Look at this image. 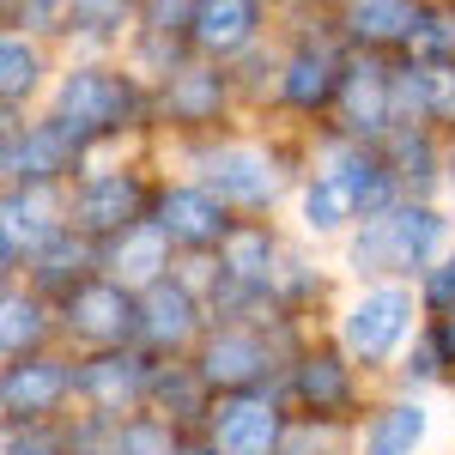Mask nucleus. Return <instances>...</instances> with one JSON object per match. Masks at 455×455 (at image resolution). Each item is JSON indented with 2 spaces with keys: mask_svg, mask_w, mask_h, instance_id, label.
Here are the masks:
<instances>
[{
  "mask_svg": "<svg viewBox=\"0 0 455 455\" xmlns=\"http://www.w3.org/2000/svg\"><path fill=\"white\" fill-rule=\"evenodd\" d=\"M443 237H450V225L431 207H395L383 219H364V231L352 237V267L358 274H419L443 249Z\"/></svg>",
  "mask_w": 455,
  "mask_h": 455,
  "instance_id": "1",
  "label": "nucleus"
},
{
  "mask_svg": "<svg viewBox=\"0 0 455 455\" xmlns=\"http://www.w3.org/2000/svg\"><path fill=\"white\" fill-rule=\"evenodd\" d=\"M55 116L98 140V134H116V128H134L140 92H134V79H122L109 68H73L55 92Z\"/></svg>",
  "mask_w": 455,
  "mask_h": 455,
  "instance_id": "2",
  "label": "nucleus"
},
{
  "mask_svg": "<svg viewBox=\"0 0 455 455\" xmlns=\"http://www.w3.org/2000/svg\"><path fill=\"white\" fill-rule=\"evenodd\" d=\"M407 328H413V298H407L401 285H377V291H364V298L347 310L340 340H347L352 358L383 364L388 352L401 347V334H407Z\"/></svg>",
  "mask_w": 455,
  "mask_h": 455,
  "instance_id": "3",
  "label": "nucleus"
},
{
  "mask_svg": "<svg viewBox=\"0 0 455 455\" xmlns=\"http://www.w3.org/2000/svg\"><path fill=\"white\" fill-rule=\"evenodd\" d=\"M85 146H92V134H79L73 122L49 116V122L25 128V140H19V134H6V171H12V182H25V188H43L49 176L73 171Z\"/></svg>",
  "mask_w": 455,
  "mask_h": 455,
  "instance_id": "4",
  "label": "nucleus"
},
{
  "mask_svg": "<svg viewBox=\"0 0 455 455\" xmlns=\"http://www.w3.org/2000/svg\"><path fill=\"white\" fill-rule=\"evenodd\" d=\"M212 450L219 455H280L285 450V419L267 395H231L212 407Z\"/></svg>",
  "mask_w": 455,
  "mask_h": 455,
  "instance_id": "5",
  "label": "nucleus"
},
{
  "mask_svg": "<svg viewBox=\"0 0 455 455\" xmlns=\"http://www.w3.org/2000/svg\"><path fill=\"white\" fill-rule=\"evenodd\" d=\"M61 315H68L73 334L92 340V347H122V340L140 328V304L128 298V285H116V280L73 285V298L61 304Z\"/></svg>",
  "mask_w": 455,
  "mask_h": 455,
  "instance_id": "6",
  "label": "nucleus"
},
{
  "mask_svg": "<svg viewBox=\"0 0 455 455\" xmlns=\"http://www.w3.org/2000/svg\"><path fill=\"white\" fill-rule=\"evenodd\" d=\"M146 207V188L134 182V176H92V182H79V195H73V225L85 231V237H128L134 225H146L140 219Z\"/></svg>",
  "mask_w": 455,
  "mask_h": 455,
  "instance_id": "7",
  "label": "nucleus"
},
{
  "mask_svg": "<svg viewBox=\"0 0 455 455\" xmlns=\"http://www.w3.org/2000/svg\"><path fill=\"white\" fill-rule=\"evenodd\" d=\"M201 176L219 201H243V207H267L280 195V171L261 146H219L201 158Z\"/></svg>",
  "mask_w": 455,
  "mask_h": 455,
  "instance_id": "8",
  "label": "nucleus"
},
{
  "mask_svg": "<svg viewBox=\"0 0 455 455\" xmlns=\"http://www.w3.org/2000/svg\"><path fill=\"white\" fill-rule=\"evenodd\" d=\"M152 364H146L140 352H98V358H85L79 371H73V388L98 407V413H122V407H134L140 395H152Z\"/></svg>",
  "mask_w": 455,
  "mask_h": 455,
  "instance_id": "9",
  "label": "nucleus"
},
{
  "mask_svg": "<svg viewBox=\"0 0 455 455\" xmlns=\"http://www.w3.org/2000/svg\"><path fill=\"white\" fill-rule=\"evenodd\" d=\"M158 225H164V237L171 243H188V249H225L231 243V219H225V201L212 195L207 182H195V188H171L164 201H158Z\"/></svg>",
  "mask_w": 455,
  "mask_h": 455,
  "instance_id": "10",
  "label": "nucleus"
},
{
  "mask_svg": "<svg viewBox=\"0 0 455 455\" xmlns=\"http://www.w3.org/2000/svg\"><path fill=\"white\" fill-rule=\"evenodd\" d=\"M73 388V371L68 364H55V358H25V364H12L6 371V413L12 419H49L55 407H61V395Z\"/></svg>",
  "mask_w": 455,
  "mask_h": 455,
  "instance_id": "11",
  "label": "nucleus"
},
{
  "mask_svg": "<svg viewBox=\"0 0 455 455\" xmlns=\"http://www.w3.org/2000/svg\"><path fill=\"white\" fill-rule=\"evenodd\" d=\"M267 371V340L261 334H249V328H225V334H212L207 352H201V377L219 388H231V395H249V383Z\"/></svg>",
  "mask_w": 455,
  "mask_h": 455,
  "instance_id": "12",
  "label": "nucleus"
},
{
  "mask_svg": "<svg viewBox=\"0 0 455 455\" xmlns=\"http://www.w3.org/2000/svg\"><path fill=\"white\" fill-rule=\"evenodd\" d=\"M164 261H171V237H164V225L158 219H146V225H134L128 237H116L104 255L109 280L116 285H164Z\"/></svg>",
  "mask_w": 455,
  "mask_h": 455,
  "instance_id": "13",
  "label": "nucleus"
},
{
  "mask_svg": "<svg viewBox=\"0 0 455 455\" xmlns=\"http://www.w3.org/2000/svg\"><path fill=\"white\" fill-rule=\"evenodd\" d=\"M395 73L377 68V61H352L347 85H340V109H347V128L352 134H383L395 122V98H388Z\"/></svg>",
  "mask_w": 455,
  "mask_h": 455,
  "instance_id": "14",
  "label": "nucleus"
},
{
  "mask_svg": "<svg viewBox=\"0 0 455 455\" xmlns=\"http://www.w3.org/2000/svg\"><path fill=\"white\" fill-rule=\"evenodd\" d=\"M61 237H68V231L49 219V195H43V188H25V195L12 188V195H6V267H19V249L36 261L43 249L61 243Z\"/></svg>",
  "mask_w": 455,
  "mask_h": 455,
  "instance_id": "15",
  "label": "nucleus"
},
{
  "mask_svg": "<svg viewBox=\"0 0 455 455\" xmlns=\"http://www.w3.org/2000/svg\"><path fill=\"white\" fill-rule=\"evenodd\" d=\"M195 315H201V304L188 298V285H152L146 291V304H140V334H146V347H182L188 334H195Z\"/></svg>",
  "mask_w": 455,
  "mask_h": 455,
  "instance_id": "16",
  "label": "nucleus"
},
{
  "mask_svg": "<svg viewBox=\"0 0 455 455\" xmlns=\"http://www.w3.org/2000/svg\"><path fill=\"white\" fill-rule=\"evenodd\" d=\"M334 182L347 188V201H352V212H364V219H383V212H395L388 207V195H395V176H388V164L377 158V152H340L334 158Z\"/></svg>",
  "mask_w": 455,
  "mask_h": 455,
  "instance_id": "17",
  "label": "nucleus"
},
{
  "mask_svg": "<svg viewBox=\"0 0 455 455\" xmlns=\"http://www.w3.org/2000/svg\"><path fill=\"white\" fill-rule=\"evenodd\" d=\"M340 85H347V73H340V61H334L328 49H298V55L285 61V79H280L285 104H298V109L334 104V98H340Z\"/></svg>",
  "mask_w": 455,
  "mask_h": 455,
  "instance_id": "18",
  "label": "nucleus"
},
{
  "mask_svg": "<svg viewBox=\"0 0 455 455\" xmlns=\"http://www.w3.org/2000/svg\"><path fill=\"white\" fill-rule=\"evenodd\" d=\"M298 395H304V407H310L315 419H334V413L352 407V371L334 352H315V358L298 364Z\"/></svg>",
  "mask_w": 455,
  "mask_h": 455,
  "instance_id": "19",
  "label": "nucleus"
},
{
  "mask_svg": "<svg viewBox=\"0 0 455 455\" xmlns=\"http://www.w3.org/2000/svg\"><path fill=\"white\" fill-rule=\"evenodd\" d=\"M255 25H261V12L243 6V0H231V6H195L188 36H195L207 55H231V49H243L249 36H255Z\"/></svg>",
  "mask_w": 455,
  "mask_h": 455,
  "instance_id": "20",
  "label": "nucleus"
},
{
  "mask_svg": "<svg viewBox=\"0 0 455 455\" xmlns=\"http://www.w3.org/2000/svg\"><path fill=\"white\" fill-rule=\"evenodd\" d=\"M219 104H225V73L219 68H182L164 85V109L176 122H212Z\"/></svg>",
  "mask_w": 455,
  "mask_h": 455,
  "instance_id": "21",
  "label": "nucleus"
},
{
  "mask_svg": "<svg viewBox=\"0 0 455 455\" xmlns=\"http://www.w3.org/2000/svg\"><path fill=\"white\" fill-rule=\"evenodd\" d=\"M267 261H274V237H267V225L231 231V243H225V280H231V291H261L267 274H274Z\"/></svg>",
  "mask_w": 455,
  "mask_h": 455,
  "instance_id": "22",
  "label": "nucleus"
},
{
  "mask_svg": "<svg viewBox=\"0 0 455 455\" xmlns=\"http://www.w3.org/2000/svg\"><path fill=\"white\" fill-rule=\"evenodd\" d=\"M425 407L419 401H401V407H383L371 431H364V455H413V443L425 437Z\"/></svg>",
  "mask_w": 455,
  "mask_h": 455,
  "instance_id": "23",
  "label": "nucleus"
},
{
  "mask_svg": "<svg viewBox=\"0 0 455 455\" xmlns=\"http://www.w3.org/2000/svg\"><path fill=\"white\" fill-rule=\"evenodd\" d=\"M347 25L358 43H413V31H419V6H388V0H377V6H352Z\"/></svg>",
  "mask_w": 455,
  "mask_h": 455,
  "instance_id": "24",
  "label": "nucleus"
},
{
  "mask_svg": "<svg viewBox=\"0 0 455 455\" xmlns=\"http://www.w3.org/2000/svg\"><path fill=\"white\" fill-rule=\"evenodd\" d=\"M109 455H182V443H176L171 419L140 413V419H116L109 425Z\"/></svg>",
  "mask_w": 455,
  "mask_h": 455,
  "instance_id": "25",
  "label": "nucleus"
},
{
  "mask_svg": "<svg viewBox=\"0 0 455 455\" xmlns=\"http://www.w3.org/2000/svg\"><path fill=\"white\" fill-rule=\"evenodd\" d=\"M347 219H352L347 188H340L334 176H315L310 188H304V225H310V231H340Z\"/></svg>",
  "mask_w": 455,
  "mask_h": 455,
  "instance_id": "26",
  "label": "nucleus"
},
{
  "mask_svg": "<svg viewBox=\"0 0 455 455\" xmlns=\"http://www.w3.org/2000/svg\"><path fill=\"white\" fill-rule=\"evenodd\" d=\"M36 340H43V304L6 291V358L25 364V347H36Z\"/></svg>",
  "mask_w": 455,
  "mask_h": 455,
  "instance_id": "27",
  "label": "nucleus"
},
{
  "mask_svg": "<svg viewBox=\"0 0 455 455\" xmlns=\"http://www.w3.org/2000/svg\"><path fill=\"white\" fill-rule=\"evenodd\" d=\"M0 61H6V79H0V85H6V104H19V98L36 85L43 61H36V49H25L19 36H6V43H0Z\"/></svg>",
  "mask_w": 455,
  "mask_h": 455,
  "instance_id": "28",
  "label": "nucleus"
},
{
  "mask_svg": "<svg viewBox=\"0 0 455 455\" xmlns=\"http://www.w3.org/2000/svg\"><path fill=\"white\" fill-rule=\"evenodd\" d=\"M201 388H207V377H201V371H158V377H152V395H158V401H164V407H182V419H188V413H201Z\"/></svg>",
  "mask_w": 455,
  "mask_h": 455,
  "instance_id": "29",
  "label": "nucleus"
},
{
  "mask_svg": "<svg viewBox=\"0 0 455 455\" xmlns=\"http://www.w3.org/2000/svg\"><path fill=\"white\" fill-rule=\"evenodd\" d=\"M425 291H431V304H437V310H455V261H443V267L431 274Z\"/></svg>",
  "mask_w": 455,
  "mask_h": 455,
  "instance_id": "30",
  "label": "nucleus"
},
{
  "mask_svg": "<svg viewBox=\"0 0 455 455\" xmlns=\"http://www.w3.org/2000/svg\"><path fill=\"white\" fill-rule=\"evenodd\" d=\"M68 19H85V31H109V19H128L122 6H73Z\"/></svg>",
  "mask_w": 455,
  "mask_h": 455,
  "instance_id": "31",
  "label": "nucleus"
},
{
  "mask_svg": "<svg viewBox=\"0 0 455 455\" xmlns=\"http://www.w3.org/2000/svg\"><path fill=\"white\" fill-rule=\"evenodd\" d=\"M437 347H443V352H450V358H455V310L443 315V328H437Z\"/></svg>",
  "mask_w": 455,
  "mask_h": 455,
  "instance_id": "32",
  "label": "nucleus"
},
{
  "mask_svg": "<svg viewBox=\"0 0 455 455\" xmlns=\"http://www.w3.org/2000/svg\"><path fill=\"white\" fill-rule=\"evenodd\" d=\"M182 455H219V450H182Z\"/></svg>",
  "mask_w": 455,
  "mask_h": 455,
  "instance_id": "33",
  "label": "nucleus"
},
{
  "mask_svg": "<svg viewBox=\"0 0 455 455\" xmlns=\"http://www.w3.org/2000/svg\"><path fill=\"white\" fill-rule=\"evenodd\" d=\"M450 182H455V158H450Z\"/></svg>",
  "mask_w": 455,
  "mask_h": 455,
  "instance_id": "34",
  "label": "nucleus"
}]
</instances>
